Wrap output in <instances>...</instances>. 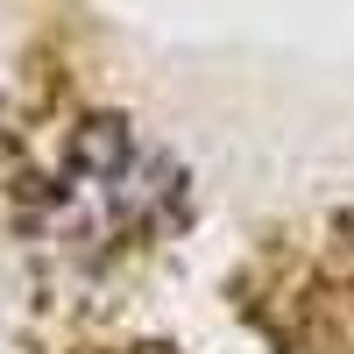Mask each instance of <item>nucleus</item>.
I'll use <instances>...</instances> for the list:
<instances>
[{
  "label": "nucleus",
  "instance_id": "obj_1",
  "mask_svg": "<svg viewBox=\"0 0 354 354\" xmlns=\"http://www.w3.org/2000/svg\"><path fill=\"white\" fill-rule=\"evenodd\" d=\"M234 305L277 354H354V205L277 227L234 270Z\"/></svg>",
  "mask_w": 354,
  "mask_h": 354
}]
</instances>
